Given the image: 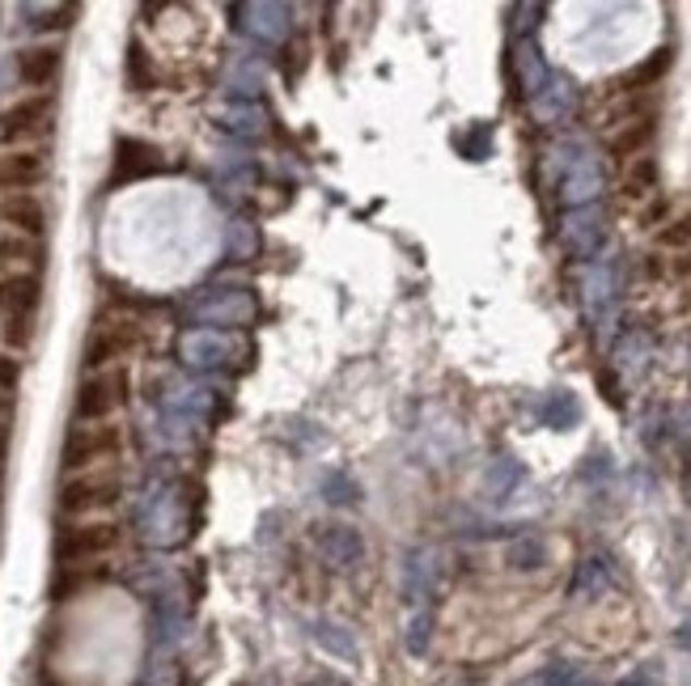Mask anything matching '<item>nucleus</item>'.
I'll use <instances>...</instances> for the list:
<instances>
[{
  "mask_svg": "<svg viewBox=\"0 0 691 686\" xmlns=\"http://www.w3.org/2000/svg\"><path fill=\"white\" fill-rule=\"evenodd\" d=\"M43 305L39 275H0V340L13 352L35 343V322Z\"/></svg>",
  "mask_w": 691,
  "mask_h": 686,
  "instance_id": "1",
  "label": "nucleus"
},
{
  "mask_svg": "<svg viewBox=\"0 0 691 686\" xmlns=\"http://www.w3.org/2000/svg\"><path fill=\"white\" fill-rule=\"evenodd\" d=\"M119 495H123V470H119L116 462H111V466H94V470L69 475V479L60 483L56 504H60V513H64V517L89 522L94 513L111 509Z\"/></svg>",
  "mask_w": 691,
  "mask_h": 686,
  "instance_id": "2",
  "label": "nucleus"
},
{
  "mask_svg": "<svg viewBox=\"0 0 691 686\" xmlns=\"http://www.w3.org/2000/svg\"><path fill=\"white\" fill-rule=\"evenodd\" d=\"M123 454V424L116 419H89V424H73L69 437H64V470L81 475V470H94V466H111Z\"/></svg>",
  "mask_w": 691,
  "mask_h": 686,
  "instance_id": "3",
  "label": "nucleus"
},
{
  "mask_svg": "<svg viewBox=\"0 0 691 686\" xmlns=\"http://www.w3.org/2000/svg\"><path fill=\"white\" fill-rule=\"evenodd\" d=\"M141 340V327L132 322V318H98L94 327H89V335H85V352H81V360H85V369H116V360H123L132 347Z\"/></svg>",
  "mask_w": 691,
  "mask_h": 686,
  "instance_id": "4",
  "label": "nucleus"
},
{
  "mask_svg": "<svg viewBox=\"0 0 691 686\" xmlns=\"http://www.w3.org/2000/svg\"><path fill=\"white\" fill-rule=\"evenodd\" d=\"M128 403V373L123 369H98L77 385V399H73V412L81 424L89 419H111L116 412H123Z\"/></svg>",
  "mask_w": 691,
  "mask_h": 686,
  "instance_id": "5",
  "label": "nucleus"
},
{
  "mask_svg": "<svg viewBox=\"0 0 691 686\" xmlns=\"http://www.w3.org/2000/svg\"><path fill=\"white\" fill-rule=\"evenodd\" d=\"M119 547V526L111 522H69L56 530V560L60 564H85Z\"/></svg>",
  "mask_w": 691,
  "mask_h": 686,
  "instance_id": "6",
  "label": "nucleus"
},
{
  "mask_svg": "<svg viewBox=\"0 0 691 686\" xmlns=\"http://www.w3.org/2000/svg\"><path fill=\"white\" fill-rule=\"evenodd\" d=\"M51 123H56V94L51 89L47 94H26L0 114V140H9V145L39 140Z\"/></svg>",
  "mask_w": 691,
  "mask_h": 686,
  "instance_id": "7",
  "label": "nucleus"
},
{
  "mask_svg": "<svg viewBox=\"0 0 691 686\" xmlns=\"http://www.w3.org/2000/svg\"><path fill=\"white\" fill-rule=\"evenodd\" d=\"M60 64H64L60 42H31V47H22V51L13 56L17 81L31 85V89H39V94H47V85L60 76Z\"/></svg>",
  "mask_w": 691,
  "mask_h": 686,
  "instance_id": "8",
  "label": "nucleus"
},
{
  "mask_svg": "<svg viewBox=\"0 0 691 686\" xmlns=\"http://www.w3.org/2000/svg\"><path fill=\"white\" fill-rule=\"evenodd\" d=\"M43 179H47V157H43V149L0 152V191H4V195L35 191Z\"/></svg>",
  "mask_w": 691,
  "mask_h": 686,
  "instance_id": "9",
  "label": "nucleus"
},
{
  "mask_svg": "<svg viewBox=\"0 0 691 686\" xmlns=\"http://www.w3.org/2000/svg\"><path fill=\"white\" fill-rule=\"evenodd\" d=\"M0 267H4V275H39L43 237H26V233L4 229L0 233Z\"/></svg>",
  "mask_w": 691,
  "mask_h": 686,
  "instance_id": "10",
  "label": "nucleus"
},
{
  "mask_svg": "<svg viewBox=\"0 0 691 686\" xmlns=\"http://www.w3.org/2000/svg\"><path fill=\"white\" fill-rule=\"evenodd\" d=\"M0 221L13 229V233H26V237H43L47 229V208L35 191H22V195H4L0 199Z\"/></svg>",
  "mask_w": 691,
  "mask_h": 686,
  "instance_id": "11",
  "label": "nucleus"
},
{
  "mask_svg": "<svg viewBox=\"0 0 691 686\" xmlns=\"http://www.w3.org/2000/svg\"><path fill=\"white\" fill-rule=\"evenodd\" d=\"M653 132H657V123H653V114H645V119H632V123H623V132H615L611 136V152L619 157V161H637L641 152H645V145L653 140Z\"/></svg>",
  "mask_w": 691,
  "mask_h": 686,
  "instance_id": "12",
  "label": "nucleus"
},
{
  "mask_svg": "<svg viewBox=\"0 0 691 686\" xmlns=\"http://www.w3.org/2000/svg\"><path fill=\"white\" fill-rule=\"evenodd\" d=\"M657 246H666V250H691V212L666 221V229H657Z\"/></svg>",
  "mask_w": 691,
  "mask_h": 686,
  "instance_id": "13",
  "label": "nucleus"
},
{
  "mask_svg": "<svg viewBox=\"0 0 691 686\" xmlns=\"http://www.w3.org/2000/svg\"><path fill=\"white\" fill-rule=\"evenodd\" d=\"M653 183H657V166H653V157H637V161H632V170H628V179H623V191H628V195H650Z\"/></svg>",
  "mask_w": 691,
  "mask_h": 686,
  "instance_id": "14",
  "label": "nucleus"
},
{
  "mask_svg": "<svg viewBox=\"0 0 691 686\" xmlns=\"http://www.w3.org/2000/svg\"><path fill=\"white\" fill-rule=\"evenodd\" d=\"M17 378H22V365L13 356H0V394H13L17 390Z\"/></svg>",
  "mask_w": 691,
  "mask_h": 686,
  "instance_id": "15",
  "label": "nucleus"
},
{
  "mask_svg": "<svg viewBox=\"0 0 691 686\" xmlns=\"http://www.w3.org/2000/svg\"><path fill=\"white\" fill-rule=\"evenodd\" d=\"M670 271H675V275H683V280H688V275H691V250H683V255H679V259H675V264H670Z\"/></svg>",
  "mask_w": 691,
  "mask_h": 686,
  "instance_id": "16",
  "label": "nucleus"
},
{
  "mask_svg": "<svg viewBox=\"0 0 691 686\" xmlns=\"http://www.w3.org/2000/svg\"><path fill=\"white\" fill-rule=\"evenodd\" d=\"M9 454V416H0V457Z\"/></svg>",
  "mask_w": 691,
  "mask_h": 686,
  "instance_id": "17",
  "label": "nucleus"
},
{
  "mask_svg": "<svg viewBox=\"0 0 691 686\" xmlns=\"http://www.w3.org/2000/svg\"><path fill=\"white\" fill-rule=\"evenodd\" d=\"M0 492H4V475H0Z\"/></svg>",
  "mask_w": 691,
  "mask_h": 686,
  "instance_id": "18",
  "label": "nucleus"
}]
</instances>
